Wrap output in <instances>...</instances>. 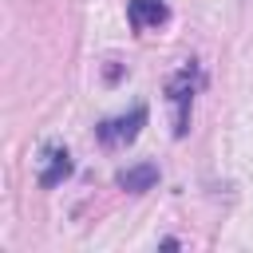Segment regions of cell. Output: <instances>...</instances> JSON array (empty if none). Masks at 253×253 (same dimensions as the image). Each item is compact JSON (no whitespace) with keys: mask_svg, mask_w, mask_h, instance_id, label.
<instances>
[{"mask_svg":"<svg viewBox=\"0 0 253 253\" xmlns=\"http://www.w3.org/2000/svg\"><path fill=\"white\" fill-rule=\"evenodd\" d=\"M126 20H130V28H138V32L162 28V24L170 20V8H166V0H130V4H126Z\"/></svg>","mask_w":253,"mask_h":253,"instance_id":"277c9868","label":"cell"},{"mask_svg":"<svg viewBox=\"0 0 253 253\" xmlns=\"http://www.w3.org/2000/svg\"><path fill=\"white\" fill-rule=\"evenodd\" d=\"M194 91H198V71L194 63H186L182 71H174L166 79V103L174 111V138H182L190 130V103H194Z\"/></svg>","mask_w":253,"mask_h":253,"instance_id":"6da1fadb","label":"cell"},{"mask_svg":"<svg viewBox=\"0 0 253 253\" xmlns=\"http://www.w3.org/2000/svg\"><path fill=\"white\" fill-rule=\"evenodd\" d=\"M40 162H43V166H40V186H43V190L59 186V182H63V178H71V170H75V162H71L67 146H47Z\"/></svg>","mask_w":253,"mask_h":253,"instance_id":"3957f363","label":"cell"},{"mask_svg":"<svg viewBox=\"0 0 253 253\" xmlns=\"http://www.w3.org/2000/svg\"><path fill=\"white\" fill-rule=\"evenodd\" d=\"M154 182H158V166L154 162H134V166H126V170L115 174V186L126 190V194H146Z\"/></svg>","mask_w":253,"mask_h":253,"instance_id":"5b68a950","label":"cell"},{"mask_svg":"<svg viewBox=\"0 0 253 253\" xmlns=\"http://www.w3.org/2000/svg\"><path fill=\"white\" fill-rule=\"evenodd\" d=\"M146 119H150V111L138 103V107H130L126 115L103 119V123L95 126V138H99L103 146H111V150H119V146H130V142L138 138V130L146 126Z\"/></svg>","mask_w":253,"mask_h":253,"instance_id":"7a4b0ae2","label":"cell"}]
</instances>
